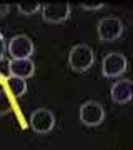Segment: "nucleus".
<instances>
[{
  "instance_id": "nucleus-10",
  "label": "nucleus",
  "mask_w": 133,
  "mask_h": 150,
  "mask_svg": "<svg viewBox=\"0 0 133 150\" xmlns=\"http://www.w3.org/2000/svg\"><path fill=\"white\" fill-rule=\"evenodd\" d=\"M5 85H7L8 92H10L13 97H22L27 92V82L23 80V79H20V77L10 75V77L5 80Z\"/></svg>"
},
{
  "instance_id": "nucleus-11",
  "label": "nucleus",
  "mask_w": 133,
  "mask_h": 150,
  "mask_svg": "<svg viewBox=\"0 0 133 150\" xmlns=\"http://www.w3.org/2000/svg\"><path fill=\"white\" fill-rule=\"evenodd\" d=\"M40 10V4L38 2H20L18 4V12L23 15H33Z\"/></svg>"
},
{
  "instance_id": "nucleus-2",
  "label": "nucleus",
  "mask_w": 133,
  "mask_h": 150,
  "mask_svg": "<svg viewBox=\"0 0 133 150\" xmlns=\"http://www.w3.org/2000/svg\"><path fill=\"white\" fill-rule=\"evenodd\" d=\"M98 37L103 42H112V40H117V38L122 37L123 33V22L115 15H108L103 17L100 22H98Z\"/></svg>"
},
{
  "instance_id": "nucleus-7",
  "label": "nucleus",
  "mask_w": 133,
  "mask_h": 150,
  "mask_svg": "<svg viewBox=\"0 0 133 150\" xmlns=\"http://www.w3.org/2000/svg\"><path fill=\"white\" fill-rule=\"evenodd\" d=\"M70 15V4L60 2V4H45L42 8L43 20L48 23H60L65 22Z\"/></svg>"
},
{
  "instance_id": "nucleus-8",
  "label": "nucleus",
  "mask_w": 133,
  "mask_h": 150,
  "mask_svg": "<svg viewBox=\"0 0 133 150\" xmlns=\"http://www.w3.org/2000/svg\"><path fill=\"white\" fill-rule=\"evenodd\" d=\"M112 98L113 102L117 103H127L132 100L133 97V90H132V80L130 79H122V80H117L112 85Z\"/></svg>"
},
{
  "instance_id": "nucleus-3",
  "label": "nucleus",
  "mask_w": 133,
  "mask_h": 150,
  "mask_svg": "<svg viewBox=\"0 0 133 150\" xmlns=\"http://www.w3.org/2000/svg\"><path fill=\"white\" fill-rule=\"evenodd\" d=\"M105 118V110L98 102L88 100L80 107V122L88 125V127H96L100 125Z\"/></svg>"
},
{
  "instance_id": "nucleus-1",
  "label": "nucleus",
  "mask_w": 133,
  "mask_h": 150,
  "mask_svg": "<svg viewBox=\"0 0 133 150\" xmlns=\"http://www.w3.org/2000/svg\"><path fill=\"white\" fill-rule=\"evenodd\" d=\"M93 62H95V54L85 43L75 45L68 54V64L75 72H85L93 65Z\"/></svg>"
},
{
  "instance_id": "nucleus-9",
  "label": "nucleus",
  "mask_w": 133,
  "mask_h": 150,
  "mask_svg": "<svg viewBox=\"0 0 133 150\" xmlns=\"http://www.w3.org/2000/svg\"><path fill=\"white\" fill-rule=\"evenodd\" d=\"M35 74V65L30 59H12L10 60V75L20 77V79H28Z\"/></svg>"
},
{
  "instance_id": "nucleus-5",
  "label": "nucleus",
  "mask_w": 133,
  "mask_h": 150,
  "mask_svg": "<svg viewBox=\"0 0 133 150\" xmlns=\"http://www.w3.org/2000/svg\"><path fill=\"white\" fill-rule=\"evenodd\" d=\"M8 54L15 59H28L33 54V42L27 35H15L8 42Z\"/></svg>"
},
{
  "instance_id": "nucleus-6",
  "label": "nucleus",
  "mask_w": 133,
  "mask_h": 150,
  "mask_svg": "<svg viewBox=\"0 0 133 150\" xmlns=\"http://www.w3.org/2000/svg\"><path fill=\"white\" fill-rule=\"evenodd\" d=\"M30 125L37 134H47L55 127V115L48 108H38L30 117Z\"/></svg>"
},
{
  "instance_id": "nucleus-15",
  "label": "nucleus",
  "mask_w": 133,
  "mask_h": 150,
  "mask_svg": "<svg viewBox=\"0 0 133 150\" xmlns=\"http://www.w3.org/2000/svg\"><path fill=\"white\" fill-rule=\"evenodd\" d=\"M5 48H7L5 40H4V35L0 33V59H4V54H5Z\"/></svg>"
},
{
  "instance_id": "nucleus-14",
  "label": "nucleus",
  "mask_w": 133,
  "mask_h": 150,
  "mask_svg": "<svg viewBox=\"0 0 133 150\" xmlns=\"http://www.w3.org/2000/svg\"><path fill=\"white\" fill-rule=\"evenodd\" d=\"M101 7H103V4H100V2H96V4L83 2V4H82V8H83V10H98V8H101Z\"/></svg>"
},
{
  "instance_id": "nucleus-4",
  "label": "nucleus",
  "mask_w": 133,
  "mask_h": 150,
  "mask_svg": "<svg viewBox=\"0 0 133 150\" xmlns=\"http://www.w3.org/2000/svg\"><path fill=\"white\" fill-rule=\"evenodd\" d=\"M127 70V59L120 52H110L101 62V72L105 77H118Z\"/></svg>"
},
{
  "instance_id": "nucleus-12",
  "label": "nucleus",
  "mask_w": 133,
  "mask_h": 150,
  "mask_svg": "<svg viewBox=\"0 0 133 150\" xmlns=\"http://www.w3.org/2000/svg\"><path fill=\"white\" fill-rule=\"evenodd\" d=\"M12 110V100L5 90H0V115H5Z\"/></svg>"
},
{
  "instance_id": "nucleus-13",
  "label": "nucleus",
  "mask_w": 133,
  "mask_h": 150,
  "mask_svg": "<svg viewBox=\"0 0 133 150\" xmlns=\"http://www.w3.org/2000/svg\"><path fill=\"white\" fill-rule=\"evenodd\" d=\"M10 77V60L0 59V82Z\"/></svg>"
}]
</instances>
